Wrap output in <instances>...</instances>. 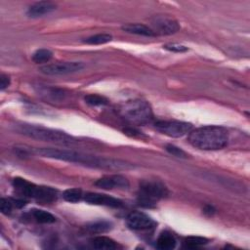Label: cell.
<instances>
[{"label":"cell","mask_w":250,"mask_h":250,"mask_svg":"<svg viewBox=\"0 0 250 250\" xmlns=\"http://www.w3.org/2000/svg\"><path fill=\"white\" fill-rule=\"evenodd\" d=\"M166 151H167L170 154H172V155H174V156H176V157L185 158V157L188 156L187 154H186L182 149H180V148H178V147H176V146H173V145H167V146H166Z\"/></svg>","instance_id":"4316f807"},{"label":"cell","mask_w":250,"mask_h":250,"mask_svg":"<svg viewBox=\"0 0 250 250\" xmlns=\"http://www.w3.org/2000/svg\"><path fill=\"white\" fill-rule=\"evenodd\" d=\"M164 49L170 51V52H174V53H183L188 51V48L184 45L181 44H177V43H172V44H166L165 46H163Z\"/></svg>","instance_id":"83f0119b"},{"label":"cell","mask_w":250,"mask_h":250,"mask_svg":"<svg viewBox=\"0 0 250 250\" xmlns=\"http://www.w3.org/2000/svg\"><path fill=\"white\" fill-rule=\"evenodd\" d=\"M34 153L43 157H49V158H54V159H59V160H64L69 162L79 163L89 167H95L100 169L124 170V169H130L133 167L131 163H128L120 159L87 154L73 151V150L40 148V149H35Z\"/></svg>","instance_id":"6da1fadb"},{"label":"cell","mask_w":250,"mask_h":250,"mask_svg":"<svg viewBox=\"0 0 250 250\" xmlns=\"http://www.w3.org/2000/svg\"><path fill=\"white\" fill-rule=\"evenodd\" d=\"M58 198V191L45 186H38L35 199L41 202H53Z\"/></svg>","instance_id":"5bb4252c"},{"label":"cell","mask_w":250,"mask_h":250,"mask_svg":"<svg viewBox=\"0 0 250 250\" xmlns=\"http://www.w3.org/2000/svg\"><path fill=\"white\" fill-rule=\"evenodd\" d=\"M126 223L130 229L135 231L149 230L154 225V220L150 216L138 211L130 213L126 219Z\"/></svg>","instance_id":"9c48e42d"},{"label":"cell","mask_w":250,"mask_h":250,"mask_svg":"<svg viewBox=\"0 0 250 250\" xmlns=\"http://www.w3.org/2000/svg\"><path fill=\"white\" fill-rule=\"evenodd\" d=\"M31 214L35 221L39 224H52L56 222V218L51 213L41 209H33L31 210Z\"/></svg>","instance_id":"ac0fdd59"},{"label":"cell","mask_w":250,"mask_h":250,"mask_svg":"<svg viewBox=\"0 0 250 250\" xmlns=\"http://www.w3.org/2000/svg\"><path fill=\"white\" fill-rule=\"evenodd\" d=\"M53 53L49 49H38L33 55V60L37 64L47 63L51 60Z\"/></svg>","instance_id":"44dd1931"},{"label":"cell","mask_w":250,"mask_h":250,"mask_svg":"<svg viewBox=\"0 0 250 250\" xmlns=\"http://www.w3.org/2000/svg\"><path fill=\"white\" fill-rule=\"evenodd\" d=\"M168 195L167 188L158 181H144L140 185L138 202L144 207H153L155 202Z\"/></svg>","instance_id":"5b68a950"},{"label":"cell","mask_w":250,"mask_h":250,"mask_svg":"<svg viewBox=\"0 0 250 250\" xmlns=\"http://www.w3.org/2000/svg\"><path fill=\"white\" fill-rule=\"evenodd\" d=\"M82 191L80 189H69L64 192L63 197L66 201L76 203L81 200L82 198Z\"/></svg>","instance_id":"603a6c76"},{"label":"cell","mask_w":250,"mask_h":250,"mask_svg":"<svg viewBox=\"0 0 250 250\" xmlns=\"http://www.w3.org/2000/svg\"><path fill=\"white\" fill-rule=\"evenodd\" d=\"M84 65L80 62H58L43 66L40 72L46 76H66L80 72Z\"/></svg>","instance_id":"52a82bcc"},{"label":"cell","mask_w":250,"mask_h":250,"mask_svg":"<svg viewBox=\"0 0 250 250\" xmlns=\"http://www.w3.org/2000/svg\"><path fill=\"white\" fill-rule=\"evenodd\" d=\"M120 115L130 123L146 125L154 120L151 106L142 100H133L124 103L119 109Z\"/></svg>","instance_id":"277c9868"},{"label":"cell","mask_w":250,"mask_h":250,"mask_svg":"<svg viewBox=\"0 0 250 250\" xmlns=\"http://www.w3.org/2000/svg\"><path fill=\"white\" fill-rule=\"evenodd\" d=\"M185 244L189 248H196L201 245H204L208 242V239L201 236H189L185 239Z\"/></svg>","instance_id":"cb8c5ba5"},{"label":"cell","mask_w":250,"mask_h":250,"mask_svg":"<svg viewBox=\"0 0 250 250\" xmlns=\"http://www.w3.org/2000/svg\"><path fill=\"white\" fill-rule=\"evenodd\" d=\"M13 186L18 193H20L23 196L27 197H35V193L37 191L38 186L30 183L29 181L23 179V178H15L13 180Z\"/></svg>","instance_id":"4fadbf2b"},{"label":"cell","mask_w":250,"mask_h":250,"mask_svg":"<svg viewBox=\"0 0 250 250\" xmlns=\"http://www.w3.org/2000/svg\"><path fill=\"white\" fill-rule=\"evenodd\" d=\"M203 212H204L205 214H208L209 216H211V215H213V213L215 212V210H214L213 207H211V206H206Z\"/></svg>","instance_id":"f546056e"},{"label":"cell","mask_w":250,"mask_h":250,"mask_svg":"<svg viewBox=\"0 0 250 250\" xmlns=\"http://www.w3.org/2000/svg\"><path fill=\"white\" fill-rule=\"evenodd\" d=\"M10 85V78L6 75H2L0 77V89L5 90Z\"/></svg>","instance_id":"f1b7e54d"},{"label":"cell","mask_w":250,"mask_h":250,"mask_svg":"<svg viewBox=\"0 0 250 250\" xmlns=\"http://www.w3.org/2000/svg\"><path fill=\"white\" fill-rule=\"evenodd\" d=\"M85 229L90 233H104L112 229V223L108 221H96L88 224Z\"/></svg>","instance_id":"d6986e66"},{"label":"cell","mask_w":250,"mask_h":250,"mask_svg":"<svg viewBox=\"0 0 250 250\" xmlns=\"http://www.w3.org/2000/svg\"><path fill=\"white\" fill-rule=\"evenodd\" d=\"M151 25H152V30L155 34L159 35H174L180 30V26L176 20L173 18H170L168 16H163V15H158L154 16L151 20Z\"/></svg>","instance_id":"ba28073f"},{"label":"cell","mask_w":250,"mask_h":250,"mask_svg":"<svg viewBox=\"0 0 250 250\" xmlns=\"http://www.w3.org/2000/svg\"><path fill=\"white\" fill-rule=\"evenodd\" d=\"M176 246V239L174 235L168 231L160 233L156 240V247L160 250H170Z\"/></svg>","instance_id":"2e32d148"},{"label":"cell","mask_w":250,"mask_h":250,"mask_svg":"<svg viewBox=\"0 0 250 250\" xmlns=\"http://www.w3.org/2000/svg\"><path fill=\"white\" fill-rule=\"evenodd\" d=\"M85 102L90 106L97 107V106H105L108 104L109 101L103 96L96 95V94H90L85 97Z\"/></svg>","instance_id":"d4e9b609"},{"label":"cell","mask_w":250,"mask_h":250,"mask_svg":"<svg viewBox=\"0 0 250 250\" xmlns=\"http://www.w3.org/2000/svg\"><path fill=\"white\" fill-rule=\"evenodd\" d=\"M154 127L162 134L173 138L183 137L192 129L191 123L178 120H158L154 123Z\"/></svg>","instance_id":"8992f818"},{"label":"cell","mask_w":250,"mask_h":250,"mask_svg":"<svg viewBox=\"0 0 250 250\" xmlns=\"http://www.w3.org/2000/svg\"><path fill=\"white\" fill-rule=\"evenodd\" d=\"M16 130L27 137L43 142L55 143L60 145H72L76 143V139L66 132L46 128L39 125L26 123L18 124L16 126Z\"/></svg>","instance_id":"3957f363"},{"label":"cell","mask_w":250,"mask_h":250,"mask_svg":"<svg viewBox=\"0 0 250 250\" xmlns=\"http://www.w3.org/2000/svg\"><path fill=\"white\" fill-rule=\"evenodd\" d=\"M122 31L132 34V35H137V36H143V37H155V34L154 31L142 24H126L122 27Z\"/></svg>","instance_id":"9a60e30c"},{"label":"cell","mask_w":250,"mask_h":250,"mask_svg":"<svg viewBox=\"0 0 250 250\" xmlns=\"http://www.w3.org/2000/svg\"><path fill=\"white\" fill-rule=\"evenodd\" d=\"M41 95H44L46 98H51L52 100L55 101H60L64 100L66 93L62 89L54 88V87H43L40 91Z\"/></svg>","instance_id":"ffe728a7"},{"label":"cell","mask_w":250,"mask_h":250,"mask_svg":"<svg viewBox=\"0 0 250 250\" xmlns=\"http://www.w3.org/2000/svg\"><path fill=\"white\" fill-rule=\"evenodd\" d=\"M112 39H113V37L108 34H99V35L88 38L87 39L84 40V42L90 45H100V44L108 43L112 41Z\"/></svg>","instance_id":"7402d4cb"},{"label":"cell","mask_w":250,"mask_h":250,"mask_svg":"<svg viewBox=\"0 0 250 250\" xmlns=\"http://www.w3.org/2000/svg\"><path fill=\"white\" fill-rule=\"evenodd\" d=\"M84 200L89 204L94 205H103V206H109L114 208H119L123 206V203L121 200L115 198L113 196H110L108 194L103 193H97V192H89L84 195Z\"/></svg>","instance_id":"8fae6325"},{"label":"cell","mask_w":250,"mask_h":250,"mask_svg":"<svg viewBox=\"0 0 250 250\" xmlns=\"http://www.w3.org/2000/svg\"><path fill=\"white\" fill-rule=\"evenodd\" d=\"M14 203L12 199L9 198H1L0 200V210L4 214V215H9L13 208H14Z\"/></svg>","instance_id":"484cf974"},{"label":"cell","mask_w":250,"mask_h":250,"mask_svg":"<svg viewBox=\"0 0 250 250\" xmlns=\"http://www.w3.org/2000/svg\"><path fill=\"white\" fill-rule=\"evenodd\" d=\"M95 185L104 190H114V189H128L129 181L121 175H109L100 178L95 182Z\"/></svg>","instance_id":"30bf717a"},{"label":"cell","mask_w":250,"mask_h":250,"mask_svg":"<svg viewBox=\"0 0 250 250\" xmlns=\"http://www.w3.org/2000/svg\"><path fill=\"white\" fill-rule=\"evenodd\" d=\"M56 9V4L50 1H40L32 5L28 10V16L31 18H38L52 13Z\"/></svg>","instance_id":"7c38bea8"},{"label":"cell","mask_w":250,"mask_h":250,"mask_svg":"<svg viewBox=\"0 0 250 250\" xmlns=\"http://www.w3.org/2000/svg\"><path fill=\"white\" fill-rule=\"evenodd\" d=\"M229 132L226 128L208 125L196 128L190 132L189 143L199 150L217 151L227 146Z\"/></svg>","instance_id":"7a4b0ae2"},{"label":"cell","mask_w":250,"mask_h":250,"mask_svg":"<svg viewBox=\"0 0 250 250\" xmlns=\"http://www.w3.org/2000/svg\"><path fill=\"white\" fill-rule=\"evenodd\" d=\"M91 244L93 245L94 248L96 249H115L117 247L116 243L115 240H113L110 237L107 236H96L91 239Z\"/></svg>","instance_id":"e0dca14e"}]
</instances>
